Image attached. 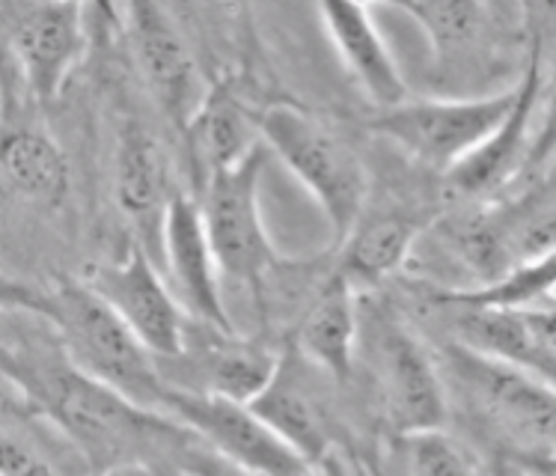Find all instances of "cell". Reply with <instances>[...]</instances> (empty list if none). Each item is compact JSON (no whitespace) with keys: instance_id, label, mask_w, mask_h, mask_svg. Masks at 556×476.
Returning a JSON list of instances; mask_svg holds the SVG:
<instances>
[{"instance_id":"1","label":"cell","mask_w":556,"mask_h":476,"mask_svg":"<svg viewBox=\"0 0 556 476\" xmlns=\"http://www.w3.org/2000/svg\"><path fill=\"white\" fill-rule=\"evenodd\" d=\"M0 369L22 387L30 409L46 414L75 443L92 471L149 462L143 455L147 450L191 438V431L167 414L140 409L111 387L92 381L90 375L75 369L63 352L58 361H39V354L0 349Z\"/></svg>"},{"instance_id":"2","label":"cell","mask_w":556,"mask_h":476,"mask_svg":"<svg viewBox=\"0 0 556 476\" xmlns=\"http://www.w3.org/2000/svg\"><path fill=\"white\" fill-rule=\"evenodd\" d=\"M434 361L446 399L458 393L477 426L511 453L509 462H554V385L455 342Z\"/></svg>"},{"instance_id":"3","label":"cell","mask_w":556,"mask_h":476,"mask_svg":"<svg viewBox=\"0 0 556 476\" xmlns=\"http://www.w3.org/2000/svg\"><path fill=\"white\" fill-rule=\"evenodd\" d=\"M46 292V322L58 330L63 358L128 402L164 414L167 381L159 361L125 328L114 310L80 280H60Z\"/></svg>"},{"instance_id":"4","label":"cell","mask_w":556,"mask_h":476,"mask_svg":"<svg viewBox=\"0 0 556 476\" xmlns=\"http://www.w3.org/2000/svg\"><path fill=\"white\" fill-rule=\"evenodd\" d=\"M256 131L265 152L283 161L328 221L333 245L352 233L364 215L369 179L364 161L318 116L289 102H274L256 111Z\"/></svg>"},{"instance_id":"5","label":"cell","mask_w":556,"mask_h":476,"mask_svg":"<svg viewBox=\"0 0 556 476\" xmlns=\"http://www.w3.org/2000/svg\"><path fill=\"white\" fill-rule=\"evenodd\" d=\"M511 99L515 84L470 99H408L390 111H375L369 131L390 140L414 164L446 176L503 123Z\"/></svg>"},{"instance_id":"6","label":"cell","mask_w":556,"mask_h":476,"mask_svg":"<svg viewBox=\"0 0 556 476\" xmlns=\"http://www.w3.org/2000/svg\"><path fill=\"white\" fill-rule=\"evenodd\" d=\"M366 354L378 409L393 435L446 429L450 399L441 369L426 342L396 313L366 318Z\"/></svg>"},{"instance_id":"7","label":"cell","mask_w":556,"mask_h":476,"mask_svg":"<svg viewBox=\"0 0 556 476\" xmlns=\"http://www.w3.org/2000/svg\"><path fill=\"white\" fill-rule=\"evenodd\" d=\"M265 155L262 147L253 149L236 167L205 176L203 197L197 203L220 280H239L253 292H262L268 274L280 265L260 205Z\"/></svg>"},{"instance_id":"8","label":"cell","mask_w":556,"mask_h":476,"mask_svg":"<svg viewBox=\"0 0 556 476\" xmlns=\"http://www.w3.org/2000/svg\"><path fill=\"white\" fill-rule=\"evenodd\" d=\"M545 42L533 36L527 66L515 80V99L509 114L491 131L482 147L473 149L462 164L443 176L446 188L465 203H491L500 200L509 185L521 179L533 161L535 123H545Z\"/></svg>"},{"instance_id":"9","label":"cell","mask_w":556,"mask_h":476,"mask_svg":"<svg viewBox=\"0 0 556 476\" xmlns=\"http://www.w3.org/2000/svg\"><path fill=\"white\" fill-rule=\"evenodd\" d=\"M164 414L191 431L203 450L244 476H298L307 467L250 411L248 402L167 387Z\"/></svg>"},{"instance_id":"10","label":"cell","mask_w":556,"mask_h":476,"mask_svg":"<svg viewBox=\"0 0 556 476\" xmlns=\"http://www.w3.org/2000/svg\"><path fill=\"white\" fill-rule=\"evenodd\" d=\"M80 284L114 310L155 361L170 363L179 358L188 313L161 274L159 262L140 245H131L125 260L90 265Z\"/></svg>"},{"instance_id":"11","label":"cell","mask_w":556,"mask_h":476,"mask_svg":"<svg viewBox=\"0 0 556 476\" xmlns=\"http://www.w3.org/2000/svg\"><path fill=\"white\" fill-rule=\"evenodd\" d=\"M10 58L34 102H54L87 51V7L80 3H10L3 7Z\"/></svg>"},{"instance_id":"12","label":"cell","mask_w":556,"mask_h":476,"mask_svg":"<svg viewBox=\"0 0 556 476\" xmlns=\"http://www.w3.org/2000/svg\"><path fill=\"white\" fill-rule=\"evenodd\" d=\"M123 15L131 54L152 99L161 114L185 131L208 96L191 42L161 3H131Z\"/></svg>"},{"instance_id":"13","label":"cell","mask_w":556,"mask_h":476,"mask_svg":"<svg viewBox=\"0 0 556 476\" xmlns=\"http://www.w3.org/2000/svg\"><path fill=\"white\" fill-rule=\"evenodd\" d=\"M455 346L554 385V310H467L432 304Z\"/></svg>"},{"instance_id":"14","label":"cell","mask_w":556,"mask_h":476,"mask_svg":"<svg viewBox=\"0 0 556 476\" xmlns=\"http://www.w3.org/2000/svg\"><path fill=\"white\" fill-rule=\"evenodd\" d=\"M248 405L307 465L333 453L337 431L325 393L309 381V363L292 346L277 354L271 378Z\"/></svg>"},{"instance_id":"15","label":"cell","mask_w":556,"mask_h":476,"mask_svg":"<svg viewBox=\"0 0 556 476\" xmlns=\"http://www.w3.org/2000/svg\"><path fill=\"white\" fill-rule=\"evenodd\" d=\"M159 265L167 268V277L179 292V304L188 318L215 328H232L227 304L220 296V272L205 238L200 205L188 193H173L167 205V215L161 224Z\"/></svg>"},{"instance_id":"16","label":"cell","mask_w":556,"mask_h":476,"mask_svg":"<svg viewBox=\"0 0 556 476\" xmlns=\"http://www.w3.org/2000/svg\"><path fill=\"white\" fill-rule=\"evenodd\" d=\"M170 363H185L188 378L200 381L191 393L250 402L271 378L277 354L262 342L244 340L232 328H215L188 318L182 352ZM167 366V363H159Z\"/></svg>"},{"instance_id":"17","label":"cell","mask_w":556,"mask_h":476,"mask_svg":"<svg viewBox=\"0 0 556 476\" xmlns=\"http://www.w3.org/2000/svg\"><path fill=\"white\" fill-rule=\"evenodd\" d=\"M318 15L349 78L372 102L375 111H390L396 104L408 102V80L378 30L369 7L333 0V3H321Z\"/></svg>"},{"instance_id":"18","label":"cell","mask_w":556,"mask_h":476,"mask_svg":"<svg viewBox=\"0 0 556 476\" xmlns=\"http://www.w3.org/2000/svg\"><path fill=\"white\" fill-rule=\"evenodd\" d=\"M170 164L159 137L143 125H128L114 155V197L119 212L128 217L140 248L159 260L161 224L173 200Z\"/></svg>"},{"instance_id":"19","label":"cell","mask_w":556,"mask_h":476,"mask_svg":"<svg viewBox=\"0 0 556 476\" xmlns=\"http://www.w3.org/2000/svg\"><path fill=\"white\" fill-rule=\"evenodd\" d=\"M361 342L357 292L333 265L313 289V298L298 318L295 349L304 361L333 381H349Z\"/></svg>"},{"instance_id":"20","label":"cell","mask_w":556,"mask_h":476,"mask_svg":"<svg viewBox=\"0 0 556 476\" xmlns=\"http://www.w3.org/2000/svg\"><path fill=\"white\" fill-rule=\"evenodd\" d=\"M422 221L408 212H366L352 233L337 245L333 268L345 277L354 292L375 289L408 262L417 245Z\"/></svg>"},{"instance_id":"21","label":"cell","mask_w":556,"mask_h":476,"mask_svg":"<svg viewBox=\"0 0 556 476\" xmlns=\"http://www.w3.org/2000/svg\"><path fill=\"white\" fill-rule=\"evenodd\" d=\"M0 179L36 205H60L72 188L63 147L46 128L30 123L0 125Z\"/></svg>"},{"instance_id":"22","label":"cell","mask_w":556,"mask_h":476,"mask_svg":"<svg viewBox=\"0 0 556 476\" xmlns=\"http://www.w3.org/2000/svg\"><path fill=\"white\" fill-rule=\"evenodd\" d=\"M182 135L191 143L193 161L203 167V179L212 173L236 167L253 149L262 147L256 111H250L248 104H241L224 87L208 90L203 108L197 111Z\"/></svg>"},{"instance_id":"23","label":"cell","mask_w":556,"mask_h":476,"mask_svg":"<svg viewBox=\"0 0 556 476\" xmlns=\"http://www.w3.org/2000/svg\"><path fill=\"white\" fill-rule=\"evenodd\" d=\"M393 10L408 15L420 27L441 66H458L479 58L482 42L494 27L497 7L473 3V0H422V3H399Z\"/></svg>"},{"instance_id":"24","label":"cell","mask_w":556,"mask_h":476,"mask_svg":"<svg viewBox=\"0 0 556 476\" xmlns=\"http://www.w3.org/2000/svg\"><path fill=\"white\" fill-rule=\"evenodd\" d=\"M429 301L467 310H554V253L523 262L489 284L434 289Z\"/></svg>"},{"instance_id":"25","label":"cell","mask_w":556,"mask_h":476,"mask_svg":"<svg viewBox=\"0 0 556 476\" xmlns=\"http://www.w3.org/2000/svg\"><path fill=\"white\" fill-rule=\"evenodd\" d=\"M402 476H482L473 459L446 429L396 435Z\"/></svg>"},{"instance_id":"26","label":"cell","mask_w":556,"mask_h":476,"mask_svg":"<svg viewBox=\"0 0 556 476\" xmlns=\"http://www.w3.org/2000/svg\"><path fill=\"white\" fill-rule=\"evenodd\" d=\"M0 476H60L36 441L0 414Z\"/></svg>"},{"instance_id":"27","label":"cell","mask_w":556,"mask_h":476,"mask_svg":"<svg viewBox=\"0 0 556 476\" xmlns=\"http://www.w3.org/2000/svg\"><path fill=\"white\" fill-rule=\"evenodd\" d=\"M0 313H30L36 318H46L48 292L27 284V280L0 272Z\"/></svg>"},{"instance_id":"28","label":"cell","mask_w":556,"mask_h":476,"mask_svg":"<svg viewBox=\"0 0 556 476\" xmlns=\"http://www.w3.org/2000/svg\"><path fill=\"white\" fill-rule=\"evenodd\" d=\"M188 476H244V474H239L236 467L224 465L217 455H212L208 450H205L203 455L193 453V462H191V467H188Z\"/></svg>"},{"instance_id":"29","label":"cell","mask_w":556,"mask_h":476,"mask_svg":"<svg viewBox=\"0 0 556 476\" xmlns=\"http://www.w3.org/2000/svg\"><path fill=\"white\" fill-rule=\"evenodd\" d=\"M90 476H161V471L149 462H125V465H111L102 471H92Z\"/></svg>"},{"instance_id":"30","label":"cell","mask_w":556,"mask_h":476,"mask_svg":"<svg viewBox=\"0 0 556 476\" xmlns=\"http://www.w3.org/2000/svg\"><path fill=\"white\" fill-rule=\"evenodd\" d=\"M298 476H349V471L337 462V455L328 453L325 459H318V462L304 467Z\"/></svg>"},{"instance_id":"31","label":"cell","mask_w":556,"mask_h":476,"mask_svg":"<svg viewBox=\"0 0 556 476\" xmlns=\"http://www.w3.org/2000/svg\"><path fill=\"white\" fill-rule=\"evenodd\" d=\"M489 476H511V474H509V467H506V462H500V465L491 467Z\"/></svg>"}]
</instances>
